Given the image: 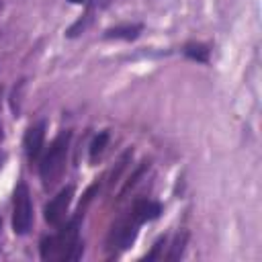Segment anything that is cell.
<instances>
[{
  "label": "cell",
  "mask_w": 262,
  "mask_h": 262,
  "mask_svg": "<svg viewBox=\"0 0 262 262\" xmlns=\"http://www.w3.org/2000/svg\"><path fill=\"white\" fill-rule=\"evenodd\" d=\"M84 213L78 211V215L61 227L57 233L47 235L41 239V258L51 262V260H74L78 258L80 252V239H78V221Z\"/></svg>",
  "instance_id": "cell-1"
},
{
  "label": "cell",
  "mask_w": 262,
  "mask_h": 262,
  "mask_svg": "<svg viewBox=\"0 0 262 262\" xmlns=\"http://www.w3.org/2000/svg\"><path fill=\"white\" fill-rule=\"evenodd\" d=\"M70 139L72 133L70 131H61L49 145V149L45 151V156L41 158L39 164V176L43 180L45 188H51L63 174L66 170V162H68V149H70Z\"/></svg>",
  "instance_id": "cell-2"
},
{
  "label": "cell",
  "mask_w": 262,
  "mask_h": 262,
  "mask_svg": "<svg viewBox=\"0 0 262 262\" xmlns=\"http://www.w3.org/2000/svg\"><path fill=\"white\" fill-rule=\"evenodd\" d=\"M141 223H143V221L129 209V213H127L125 217H121V219L113 225V229H111V233H108V237H106L108 250H115V252L127 250V248L135 242L137 229H139Z\"/></svg>",
  "instance_id": "cell-3"
},
{
  "label": "cell",
  "mask_w": 262,
  "mask_h": 262,
  "mask_svg": "<svg viewBox=\"0 0 262 262\" xmlns=\"http://www.w3.org/2000/svg\"><path fill=\"white\" fill-rule=\"evenodd\" d=\"M33 225V205H31V194L25 182H20L14 188V199H12V229L16 235L29 233Z\"/></svg>",
  "instance_id": "cell-4"
},
{
  "label": "cell",
  "mask_w": 262,
  "mask_h": 262,
  "mask_svg": "<svg viewBox=\"0 0 262 262\" xmlns=\"http://www.w3.org/2000/svg\"><path fill=\"white\" fill-rule=\"evenodd\" d=\"M72 196H74V186H66L61 188L47 205H45V221L53 227H59L63 221H66V215H68V207L72 203Z\"/></svg>",
  "instance_id": "cell-5"
},
{
  "label": "cell",
  "mask_w": 262,
  "mask_h": 262,
  "mask_svg": "<svg viewBox=\"0 0 262 262\" xmlns=\"http://www.w3.org/2000/svg\"><path fill=\"white\" fill-rule=\"evenodd\" d=\"M43 139H45V123H37V125H31L27 129V135H25V154H27V160L33 164L41 149H43Z\"/></svg>",
  "instance_id": "cell-6"
},
{
  "label": "cell",
  "mask_w": 262,
  "mask_h": 262,
  "mask_svg": "<svg viewBox=\"0 0 262 262\" xmlns=\"http://www.w3.org/2000/svg\"><path fill=\"white\" fill-rule=\"evenodd\" d=\"M131 211L145 223V221H151V219H156V217H160V213H162V207H160V203H156V201H149V199H139V201H135L133 203V207H131Z\"/></svg>",
  "instance_id": "cell-7"
},
{
  "label": "cell",
  "mask_w": 262,
  "mask_h": 262,
  "mask_svg": "<svg viewBox=\"0 0 262 262\" xmlns=\"http://www.w3.org/2000/svg\"><path fill=\"white\" fill-rule=\"evenodd\" d=\"M141 33V25H119V27H111L104 31V39H137Z\"/></svg>",
  "instance_id": "cell-8"
},
{
  "label": "cell",
  "mask_w": 262,
  "mask_h": 262,
  "mask_svg": "<svg viewBox=\"0 0 262 262\" xmlns=\"http://www.w3.org/2000/svg\"><path fill=\"white\" fill-rule=\"evenodd\" d=\"M106 141H108V133H106V131H102V133H98V135L94 137V141H92V145H90V162H92V164H96V162L100 160V156H102V151H104V147H106Z\"/></svg>",
  "instance_id": "cell-9"
},
{
  "label": "cell",
  "mask_w": 262,
  "mask_h": 262,
  "mask_svg": "<svg viewBox=\"0 0 262 262\" xmlns=\"http://www.w3.org/2000/svg\"><path fill=\"white\" fill-rule=\"evenodd\" d=\"M184 53L190 57V59H196V61H207L209 59V47L207 45H201V43H190L184 47Z\"/></svg>",
  "instance_id": "cell-10"
},
{
  "label": "cell",
  "mask_w": 262,
  "mask_h": 262,
  "mask_svg": "<svg viewBox=\"0 0 262 262\" xmlns=\"http://www.w3.org/2000/svg\"><path fill=\"white\" fill-rule=\"evenodd\" d=\"M186 233L182 231V233H178L176 235V239H174V246H172V252L166 256L168 260H176V258H180L182 256V250H184V244H186Z\"/></svg>",
  "instance_id": "cell-11"
},
{
  "label": "cell",
  "mask_w": 262,
  "mask_h": 262,
  "mask_svg": "<svg viewBox=\"0 0 262 262\" xmlns=\"http://www.w3.org/2000/svg\"><path fill=\"white\" fill-rule=\"evenodd\" d=\"M70 2H76V4H82V2H86V0H70Z\"/></svg>",
  "instance_id": "cell-12"
},
{
  "label": "cell",
  "mask_w": 262,
  "mask_h": 262,
  "mask_svg": "<svg viewBox=\"0 0 262 262\" xmlns=\"http://www.w3.org/2000/svg\"><path fill=\"white\" fill-rule=\"evenodd\" d=\"M0 141H2V125H0Z\"/></svg>",
  "instance_id": "cell-13"
},
{
  "label": "cell",
  "mask_w": 262,
  "mask_h": 262,
  "mask_svg": "<svg viewBox=\"0 0 262 262\" xmlns=\"http://www.w3.org/2000/svg\"><path fill=\"white\" fill-rule=\"evenodd\" d=\"M0 229H2V221H0Z\"/></svg>",
  "instance_id": "cell-14"
}]
</instances>
